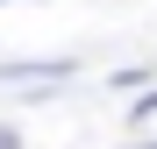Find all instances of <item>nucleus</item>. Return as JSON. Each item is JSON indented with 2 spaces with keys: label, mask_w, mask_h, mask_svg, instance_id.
I'll return each mask as SVG.
<instances>
[{
  "label": "nucleus",
  "mask_w": 157,
  "mask_h": 149,
  "mask_svg": "<svg viewBox=\"0 0 157 149\" xmlns=\"http://www.w3.org/2000/svg\"><path fill=\"white\" fill-rule=\"evenodd\" d=\"M0 149H21V135H14V128H7V121H0Z\"/></svg>",
  "instance_id": "f257e3e1"
},
{
  "label": "nucleus",
  "mask_w": 157,
  "mask_h": 149,
  "mask_svg": "<svg viewBox=\"0 0 157 149\" xmlns=\"http://www.w3.org/2000/svg\"><path fill=\"white\" fill-rule=\"evenodd\" d=\"M143 149H157V142H143Z\"/></svg>",
  "instance_id": "f03ea898"
}]
</instances>
